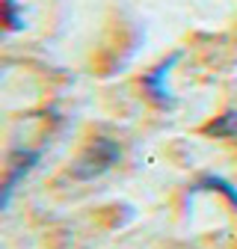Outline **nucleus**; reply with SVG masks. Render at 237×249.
<instances>
[{
	"instance_id": "nucleus-1",
	"label": "nucleus",
	"mask_w": 237,
	"mask_h": 249,
	"mask_svg": "<svg viewBox=\"0 0 237 249\" xmlns=\"http://www.w3.org/2000/svg\"><path fill=\"white\" fill-rule=\"evenodd\" d=\"M118 163H122V145L113 137H95V140H89L77 151V158L68 163V175L74 181H95Z\"/></svg>"
},
{
	"instance_id": "nucleus-2",
	"label": "nucleus",
	"mask_w": 237,
	"mask_h": 249,
	"mask_svg": "<svg viewBox=\"0 0 237 249\" xmlns=\"http://www.w3.org/2000/svg\"><path fill=\"white\" fill-rule=\"evenodd\" d=\"M181 51H172L169 56H163V59H157L152 69H148L142 77H139V92H142V98L152 104L154 110H163V113H169V110H175L178 107V98H175V92L169 89V77H172V71H175V66L181 62Z\"/></svg>"
},
{
	"instance_id": "nucleus-3",
	"label": "nucleus",
	"mask_w": 237,
	"mask_h": 249,
	"mask_svg": "<svg viewBox=\"0 0 237 249\" xmlns=\"http://www.w3.org/2000/svg\"><path fill=\"white\" fill-rule=\"evenodd\" d=\"M39 163H42V151H39V148L21 145V148H12V151H9L6 169H3V184H0V211H9L15 190L30 178V172H33Z\"/></svg>"
},
{
	"instance_id": "nucleus-4",
	"label": "nucleus",
	"mask_w": 237,
	"mask_h": 249,
	"mask_svg": "<svg viewBox=\"0 0 237 249\" xmlns=\"http://www.w3.org/2000/svg\"><path fill=\"white\" fill-rule=\"evenodd\" d=\"M196 193H217V196H222V199L228 202L231 211H237V184H231L225 175L202 172V175L193 181V187H190V196H196Z\"/></svg>"
},
{
	"instance_id": "nucleus-5",
	"label": "nucleus",
	"mask_w": 237,
	"mask_h": 249,
	"mask_svg": "<svg viewBox=\"0 0 237 249\" xmlns=\"http://www.w3.org/2000/svg\"><path fill=\"white\" fill-rule=\"evenodd\" d=\"M199 134L207 140H237V107H225L222 113L211 116L199 128Z\"/></svg>"
},
{
	"instance_id": "nucleus-6",
	"label": "nucleus",
	"mask_w": 237,
	"mask_h": 249,
	"mask_svg": "<svg viewBox=\"0 0 237 249\" xmlns=\"http://www.w3.org/2000/svg\"><path fill=\"white\" fill-rule=\"evenodd\" d=\"M0 18H3L6 33H18V30L27 27V18H24V9H21L18 0H3L0 3Z\"/></svg>"
}]
</instances>
